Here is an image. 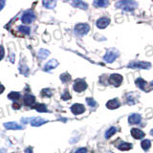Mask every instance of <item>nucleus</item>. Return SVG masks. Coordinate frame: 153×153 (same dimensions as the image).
I'll use <instances>...</instances> for the list:
<instances>
[{
    "label": "nucleus",
    "instance_id": "obj_1",
    "mask_svg": "<svg viewBox=\"0 0 153 153\" xmlns=\"http://www.w3.org/2000/svg\"><path fill=\"white\" fill-rule=\"evenodd\" d=\"M90 31V26L86 23H79L75 26L74 32L78 35H84Z\"/></svg>",
    "mask_w": 153,
    "mask_h": 153
},
{
    "label": "nucleus",
    "instance_id": "obj_2",
    "mask_svg": "<svg viewBox=\"0 0 153 153\" xmlns=\"http://www.w3.org/2000/svg\"><path fill=\"white\" fill-rule=\"evenodd\" d=\"M136 2L133 1H120L116 4V7L125 11H133L136 7Z\"/></svg>",
    "mask_w": 153,
    "mask_h": 153
},
{
    "label": "nucleus",
    "instance_id": "obj_3",
    "mask_svg": "<svg viewBox=\"0 0 153 153\" xmlns=\"http://www.w3.org/2000/svg\"><path fill=\"white\" fill-rule=\"evenodd\" d=\"M35 19V14L31 10L25 12L22 14V16H21V21H22V23H24V24H30Z\"/></svg>",
    "mask_w": 153,
    "mask_h": 153
},
{
    "label": "nucleus",
    "instance_id": "obj_4",
    "mask_svg": "<svg viewBox=\"0 0 153 153\" xmlns=\"http://www.w3.org/2000/svg\"><path fill=\"white\" fill-rule=\"evenodd\" d=\"M127 66L133 69H148L151 67V64L149 62H144V61H132Z\"/></svg>",
    "mask_w": 153,
    "mask_h": 153
},
{
    "label": "nucleus",
    "instance_id": "obj_5",
    "mask_svg": "<svg viewBox=\"0 0 153 153\" xmlns=\"http://www.w3.org/2000/svg\"><path fill=\"white\" fill-rule=\"evenodd\" d=\"M119 56V54L118 52L116 51L115 49H110L108 51V52L106 53V55L103 57V59L105 62H107V63H112L113 61H114Z\"/></svg>",
    "mask_w": 153,
    "mask_h": 153
},
{
    "label": "nucleus",
    "instance_id": "obj_6",
    "mask_svg": "<svg viewBox=\"0 0 153 153\" xmlns=\"http://www.w3.org/2000/svg\"><path fill=\"white\" fill-rule=\"evenodd\" d=\"M109 82L114 86H120L123 82V76L119 74H113L109 78Z\"/></svg>",
    "mask_w": 153,
    "mask_h": 153
},
{
    "label": "nucleus",
    "instance_id": "obj_7",
    "mask_svg": "<svg viewBox=\"0 0 153 153\" xmlns=\"http://www.w3.org/2000/svg\"><path fill=\"white\" fill-rule=\"evenodd\" d=\"M84 111H85V107L81 103H75L71 106V112L74 115L82 114V113H84Z\"/></svg>",
    "mask_w": 153,
    "mask_h": 153
},
{
    "label": "nucleus",
    "instance_id": "obj_8",
    "mask_svg": "<svg viewBox=\"0 0 153 153\" xmlns=\"http://www.w3.org/2000/svg\"><path fill=\"white\" fill-rule=\"evenodd\" d=\"M86 88H87V84H86V82L83 81H76L74 86H73V89H74L76 92H78V93L82 92V91H84Z\"/></svg>",
    "mask_w": 153,
    "mask_h": 153
},
{
    "label": "nucleus",
    "instance_id": "obj_9",
    "mask_svg": "<svg viewBox=\"0 0 153 153\" xmlns=\"http://www.w3.org/2000/svg\"><path fill=\"white\" fill-rule=\"evenodd\" d=\"M109 23H110V19L107 17H101L99 18V19L97 20V22H96V25H97V27L98 28H100V29H104V28H106Z\"/></svg>",
    "mask_w": 153,
    "mask_h": 153
},
{
    "label": "nucleus",
    "instance_id": "obj_10",
    "mask_svg": "<svg viewBox=\"0 0 153 153\" xmlns=\"http://www.w3.org/2000/svg\"><path fill=\"white\" fill-rule=\"evenodd\" d=\"M4 127L7 129H13V130H22L24 127L22 125H18L16 122H8L4 123Z\"/></svg>",
    "mask_w": 153,
    "mask_h": 153
},
{
    "label": "nucleus",
    "instance_id": "obj_11",
    "mask_svg": "<svg viewBox=\"0 0 153 153\" xmlns=\"http://www.w3.org/2000/svg\"><path fill=\"white\" fill-rule=\"evenodd\" d=\"M30 123L33 126H40L47 123V120H44L40 117H33L31 118Z\"/></svg>",
    "mask_w": 153,
    "mask_h": 153
},
{
    "label": "nucleus",
    "instance_id": "obj_12",
    "mask_svg": "<svg viewBox=\"0 0 153 153\" xmlns=\"http://www.w3.org/2000/svg\"><path fill=\"white\" fill-rule=\"evenodd\" d=\"M57 65H59V61H57V59H51L50 61H48V62L46 63L43 70H44L45 72H49V71L56 68Z\"/></svg>",
    "mask_w": 153,
    "mask_h": 153
},
{
    "label": "nucleus",
    "instance_id": "obj_13",
    "mask_svg": "<svg viewBox=\"0 0 153 153\" xmlns=\"http://www.w3.org/2000/svg\"><path fill=\"white\" fill-rule=\"evenodd\" d=\"M35 103V97L31 94H26L24 97V104L27 106H32Z\"/></svg>",
    "mask_w": 153,
    "mask_h": 153
},
{
    "label": "nucleus",
    "instance_id": "obj_14",
    "mask_svg": "<svg viewBox=\"0 0 153 153\" xmlns=\"http://www.w3.org/2000/svg\"><path fill=\"white\" fill-rule=\"evenodd\" d=\"M131 135H132V137L134 138V139L140 140V139H142V138H144L145 136V134L141 129L132 128V129H131Z\"/></svg>",
    "mask_w": 153,
    "mask_h": 153
},
{
    "label": "nucleus",
    "instance_id": "obj_15",
    "mask_svg": "<svg viewBox=\"0 0 153 153\" xmlns=\"http://www.w3.org/2000/svg\"><path fill=\"white\" fill-rule=\"evenodd\" d=\"M142 121V117L139 114H132L129 116L128 122L130 125H136V123H140Z\"/></svg>",
    "mask_w": 153,
    "mask_h": 153
},
{
    "label": "nucleus",
    "instance_id": "obj_16",
    "mask_svg": "<svg viewBox=\"0 0 153 153\" xmlns=\"http://www.w3.org/2000/svg\"><path fill=\"white\" fill-rule=\"evenodd\" d=\"M106 107L109 109H117L118 107H120V101H118V99L110 100L109 101H107Z\"/></svg>",
    "mask_w": 153,
    "mask_h": 153
},
{
    "label": "nucleus",
    "instance_id": "obj_17",
    "mask_svg": "<svg viewBox=\"0 0 153 153\" xmlns=\"http://www.w3.org/2000/svg\"><path fill=\"white\" fill-rule=\"evenodd\" d=\"M70 3L74 7H76V8H79V9H82V10H87V8H88V5L83 1H73Z\"/></svg>",
    "mask_w": 153,
    "mask_h": 153
},
{
    "label": "nucleus",
    "instance_id": "obj_18",
    "mask_svg": "<svg viewBox=\"0 0 153 153\" xmlns=\"http://www.w3.org/2000/svg\"><path fill=\"white\" fill-rule=\"evenodd\" d=\"M49 55H50V52H49L48 50H46V49H40V50L38 51V57L40 59H45L46 57H49Z\"/></svg>",
    "mask_w": 153,
    "mask_h": 153
},
{
    "label": "nucleus",
    "instance_id": "obj_19",
    "mask_svg": "<svg viewBox=\"0 0 153 153\" xmlns=\"http://www.w3.org/2000/svg\"><path fill=\"white\" fill-rule=\"evenodd\" d=\"M42 5L47 9H54L57 5L56 1H51V0H45V1L42 2Z\"/></svg>",
    "mask_w": 153,
    "mask_h": 153
},
{
    "label": "nucleus",
    "instance_id": "obj_20",
    "mask_svg": "<svg viewBox=\"0 0 153 153\" xmlns=\"http://www.w3.org/2000/svg\"><path fill=\"white\" fill-rule=\"evenodd\" d=\"M136 85L139 87V88H141L142 90H145L147 89V83L145 81H144L143 79H136Z\"/></svg>",
    "mask_w": 153,
    "mask_h": 153
},
{
    "label": "nucleus",
    "instance_id": "obj_21",
    "mask_svg": "<svg viewBox=\"0 0 153 153\" xmlns=\"http://www.w3.org/2000/svg\"><path fill=\"white\" fill-rule=\"evenodd\" d=\"M118 148L122 151H126V150H129V149L132 148V144L129 143H122L121 144H119Z\"/></svg>",
    "mask_w": 153,
    "mask_h": 153
},
{
    "label": "nucleus",
    "instance_id": "obj_22",
    "mask_svg": "<svg viewBox=\"0 0 153 153\" xmlns=\"http://www.w3.org/2000/svg\"><path fill=\"white\" fill-rule=\"evenodd\" d=\"M34 108L38 112H47V107L43 103H36L34 105Z\"/></svg>",
    "mask_w": 153,
    "mask_h": 153
},
{
    "label": "nucleus",
    "instance_id": "obj_23",
    "mask_svg": "<svg viewBox=\"0 0 153 153\" xmlns=\"http://www.w3.org/2000/svg\"><path fill=\"white\" fill-rule=\"evenodd\" d=\"M141 145H142V148H143L144 150L147 151V150H148V149H149V147H150L151 142L149 140H147V139H145V140H144L143 142H142Z\"/></svg>",
    "mask_w": 153,
    "mask_h": 153
},
{
    "label": "nucleus",
    "instance_id": "obj_24",
    "mask_svg": "<svg viewBox=\"0 0 153 153\" xmlns=\"http://www.w3.org/2000/svg\"><path fill=\"white\" fill-rule=\"evenodd\" d=\"M19 72L24 76H28L29 74V68L26 64H21L19 65Z\"/></svg>",
    "mask_w": 153,
    "mask_h": 153
},
{
    "label": "nucleus",
    "instance_id": "obj_25",
    "mask_svg": "<svg viewBox=\"0 0 153 153\" xmlns=\"http://www.w3.org/2000/svg\"><path fill=\"white\" fill-rule=\"evenodd\" d=\"M8 98L10 100H12V101H16L18 100L20 98V93L19 92H11L9 95H8Z\"/></svg>",
    "mask_w": 153,
    "mask_h": 153
},
{
    "label": "nucleus",
    "instance_id": "obj_26",
    "mask_svg": "<svg viewBox=\"0 0 153 153\" xmlns=\"http://www.w3.org/2000/svg\"><path fill=\"white\" fill-rule=\"evenodd\" d=\"M60 79H61V81L62 82L66 83V82L71 81V76L69 75L68 73H63V74L60 75Z\"/></svg>",
    "mask_w": 153,
    "mask_h": 153
},
{
    "label": "nucleus",
    "instance_id": "obj_27",
    "mask_svg": "<svg viewBox=\"0 0 153 153\" xmlns=\"http://www.w3.org/2000/svg\"><path fill=\"white\" fill-rule=\"evenodd\" d=\"M93 4L98 8H104L108 5V1H94Z\"/></svg>",
    "mask_w": 153,
    "mask_h": 153
},
{
    "label": "nucleus",
    "instance_id": "obj_28",
    "mask_svg": "<svg viewBox=\"0 0 153 153\" xmlns=\"http://www.w3.org/2000/svg\"><path fill=\"white\" fill-rule=\"evenodd\" d=\"M115 133H116V127H110V128L106 131V133H105V138L109 139V138L114 135Z\"/></svg>",
    "mask_w": 153,
    "mask_h": 153
},
{
    "label": "nucleus",
    "instance_id": "obj_29",
    "mask_svg": "<svg viewBox=\"0 0 153 153\" xmlns=\"http://www.w3.org/2000/svg\"><path fill=\"white\" fill-rule=\"evenodd\" d=\"M18 30H19L20 32L24 33V34L29 35V34H30L31 29L29 28V27H27V26H20V27H18Z\"/></svg>",
    "mask_w": 153,
    "mask_h": 153
},
{
    "label": "nucleus",
    "instance_id": "obj_30",
    "mask_svg": "<svg viewBox=\"0 0 153 153\" xmlns=\"http://www.w3.org/2000/svg\"><path fill=\"white\" fill-rule=\"evenodd\" d=\"M86 103H88V105H89V106H91V107H95L97 105V103L95 101L94 99H92V98H87Z\"/></svg>",
    "mask_w": 153,
    "mask_h": 153
},
{
    "label": "nucleus",
    "instance_id": "obj_31",
    "mask_svg": "<svg viewBox=\"0 0 153 153\" xmlns=\"http://www.w3.org/2000/svg\"><path fill=\"white\" fill-rule=\"evenodd\" d=\"M41 96H43V97H51L52 96V91H51L50 89H48V88L43 89L42 92H41Z\"/></svg>",
    "mask_w": 153,
    "mask_h": 153
},
{
    "label": "nucleus",
    "instance_id": "obj_32",
    "mask_svg": "<svg viewBox=\"0 0 153 153\" xmlns=\"http://www.w3.org/2000/svg\"><path fill=\"white\" fill-rule=\"evenodd\" d=\"M61 99H62L63 101H68V100H70L71 99V95L69 94V92L66 90L65 91V93L61 96Z\"/></svg>",
    "mask_w": 153,
    "mask_h": 153
},
{
    "label": "nucleus",
    "instance_id": "obj_33",
    "mask_svg": "<svg viewBox=\"0 0 153 153\" xmlns=\"http://www.w3.org/2000/svg\"><path fill=\"white\" fill-rule=\"evenodd\" d=\"M4 55H5V50H4V47L0 45V60H1L3 57H4Z\"/></svg>",
    "mask_w": 153,
    "mask_h": 153
},
{
    "label": "nucleus",
    "instance_id": "obj_34",
    "mask_svg": "<svg viewBox=\"0 0 153 153\" xmlns=\"http://www.w3.org/2000/svg\"><path fill=\"white\" fill-rule=\"evenodd\" d=\"M76 153H87V149L85 147H81L76 151Z\"/></svg>",
    "mask_w": 153,
    "mask_h": 153
},
{
    "label": "nucleus",
    "instance_id": "obj_35",
    "mask_svg": "<svg viewBox=\"0 0 153 153\" xmlns=\"http://www.w3.org/2000/svg\"><path fill=\"white\" fill-rule=\"evenodd\" d=\"M5 5H6V2L4 1V0H0V11L4 8Z\"/></svg>",
    "mask_w": 153,
    "mask_h": 153
},
{
    "label": "nucleus",
    "instance_id": "obj_36",
    "mask_svg": "<svg viewBox=\"0 0 153 153\" xmlns=\"http://www.w3.org/2000/svg\"><path fill=\"white\" fill-rule=\"evenodd\" d=\"M10 60L12 63H14V54L13 53V55L12 54L10 55Z\"/></svg>",
    "mask_w": 153,
    "mask_h": 153
},
{
    "label": "nucleus",
    "instance_id": "obj_37",
    "mask_svg": "<svg viewBox=\"0 0 153 153\" xmlns=\"http://www.w3.org/2000/svg\"><path fill=\"white\" fill-rule=\"evenodd\" d=\"M25 153H33V148L32 147H28L25 150Z\"/></svg>",
    "mask_w": 153,
    "mask_h": 153
},
{
    "label": "nucleus",
    "instance_id": "obj_38",
    "mask_svg": "<svg viewBox=\"0 0 153 153\" xmlns=\"http://www.w3.org/2000/svg\"><path fill=\"white\" fill-rule=\"evenodd\" d=\"M13 107L14 108V109H18L20 107V104H18V103H14L13 105Z\"/></svg>",
    "mask_w": 153,
    "mask_h": 153
},
{
    "label": "nucleus",
    "instance_id": "obj_39",
    "mask_svg": "<svg viewBox=\"0 0 153 153\" xmlns=\"http://www.w3.org/2000/svg\"><path fill=\"white\" fill-rule=\"evenodd\" d=\"M5 90V87L4 86H3L2 84H0V94H1L2 92H3V91H4Z\"/></svg>",
    "mask_w": 153,
    "mask_h": 153
},
{
    "label": "nucleus",
    "instance_id": "obj_40",
    "mask_svg": "<svg viewBox=\"0 0 153 153\" xmlns=\"http://www.w3.org/2000/svg\"><path fill=\"white\" fill-rule=\"evenodd\" d=\"M5 152V149H0V153H4Z\"/></svg>",
    "mask_w": 153,
    "mask_h": 153
}]
</instances>
